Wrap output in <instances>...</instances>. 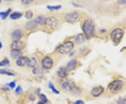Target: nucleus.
<instances>
[{
  "instance_id": "obj_37",
  "label": "nucleus",
  "mask_w": 126,
  "mask_h": 104,
  "mask_svg": "<svg viewBox=\"0 0 126 104\" xmlns=\"http://www.w3.org/2000/svg\"><path fill=\"white\" fill-rule=\"evenodd\" d=\"M7 1H11V0H7Z\"/></svg>"
},
{
  "instance_id": "obj_22",
  "label": "nucleus",
  "mask_w": 126,
  "mask_h": 104,
  "mask_svg": "<svg viewBox=\"0 0 126 104\" xmlns=\"http://www.w3.org/2000/svg\"><path fill=\"white\" fill-rule=\"evenodd\" d=\"M10 11H11V9H9L7 11H5V12H1V13H0V16H1V18H2V19H5V18H6V17L9 15Z\"/></svg>"
},
{
  "instance_id": "obj_3",
  "label": "nucleus",
  "mask_w": 126,
  "mask_h": 104,
  "mask_svg": "<svg viewBox=\"0 0 126 104\" xmlns=\"http://www.w3.org/2000/svg\"><path fill=\"white\" fill-rule=\"evenodd\" d=\"M74 43L72 41H67L64 44L59 46L57 49L58 52L60 54H67L69 52L74 48Z\"/></svg>"
},
{
  "instance_id": "obj_18",
  "label": "nucleus",
  "mask_w": 126,
  "mask_h": 104,
  "mask_svg": "<svg viewBox=\"0 0 126 104\" xmlns=\"http://www.w3.org/2000/svg\"><path fill=\"white\" fill-rule=\"evenodd\" d=\"M36 23L37 24H39V25H45L46 21V18H44V16H39L37 19L36 20Z\"/></svg>"
},
{
  "instance_id": "obj_20",
  "label": "nucleus",
  "mask_w": 126,
  "mask_h": 104,
  "mask_svg": "<svg viewBox=\"0 0 126 104\" xmlns=\"http://www.w3.org/2000/svg\"><path fill=\"white\" fill-rule=\"evenodd\" d=\"M0 74H2V75H6V76H15L14 73L9 72L8 71H6V70H0Z\"/></svg>"
},
{
  "instance_id": "obj_36",
  "label": "nucleus",
  "mask_w": 126,
  "mask_h": 104,
  "mask_svg": "<svg viewBox=\"0 0 126 104\" xmlns=\"http://www.w3.org/2000/svg\"><path fill=\"white\" fill-rule=\"evenodd\" d=\"M1 0H0V3H1Z\"/></svg>"
},
{
  "instance_id": "obj_31",
  "label": "nucleus",
  "mask_w": 126,
  "mask_h": 104,
  "mask_svg": "<svg viewBox=\"0 0 126 104\" xmlns=\"http://www.w3.org/2000/svg\"><path fill=\"white\" fill-rule=\"evenodd\" d=\"M16 92L17 93V94H20L22 92H23V90H22V88H21V87L20 86H18L17 87V89L16 90Z\"/></svg>"
},
{
  "instance_id": "obj_21",
  "label": "nucleus",
  "mask_w": 126,
  "mask_h": 104,
  "mask_svg": "<svg viewBox=\"0 0 126 104\" xmlns=\"http://www.w3.org/2000/svg\"><path fill=\"white\" fill-rule=\"evenodd\" d=\"M36 64V60L35 59H31L30 60L29 63L27 64V66L30 68H32L34 66H35V65Z\"/></svg>"
},
{
  "instance_id": "obj_5",
  "label": "nucleus",
  "mask_w": 126,
  "mask_h": 104,
  "mask_svg": "<svg viewBox=\"0 0 126 104\" xmlns=\"http://www.w3.org/2000/svg\"><path fill=\"white\" fill-rule=\"evenodd\" d=\"M123 36V29H119V28L114 29L111 34V39L115 42H118L121 41Z\"/></svg>"
},
{
  "instance_id": "obj_13",
  "label": "nucleus",
  "mask_w": 126,
  "mask_h": 104,
  "mask_svg": "<svg viewBox=\"0 0 126 104\" xmlns=\"http://www.w3.org/2000/svg\"><path fill=\"white\" fill-rule=\"evenodd\" d=\"M67 68H64V67L60 68L58 70V76L60 78H66L67 76Z\"/></svg>"
},
{
  "instance_id": "obj_27",
  "label": "nucleus",
  "mask_w": 126,
  "mask_h": 104,
  "mask_svg": "<svg viewBox=\"0 0 126 104\" xmlns=\"http://www.w3.org/2000/svg\"><path fill=\"white\" fill-rule=\"evenodd\" d=\"M118 104H126V98H121L118 100Z\"/></svg>"
},
{
  "instance_id": "obj_30",
  "label": "nucleus",
  "mask_w": 126,
  "mask_h": 104,
  "mask_svg": "<svg viewBox=\"0 0 126 104\" xmlns=\"http://www.w3.org/2000/svg\"><path fill=\"white\" fill-rule=\"evenodd\" d=\"M41 99L42 100V101L44 102V103H46L47 101H48V99H47V98H46V96L44 94H41Z\"/></svg>"
},
{
  "instance_id": "obj_1",
  "label": "nucleus",
  "mask_w": 126,
  "mask_h": 104,
  "mask_svg": "<svg viewBox=\"0 0 126 104\" xmlns=\"http://www.w3.org/2000/svg\"><path fill=\"white\" fill-rule=\"evenodd\" d=\"M94 25L93 22L90 20H86L83 25V31L87 38L93 37L94 34Z\"/></svg>"
},
{
  "instance_id": "obj_8",
  "label": "nucleus",
  "mask_w": 126,
  "mask_h": 104,
  "mask_svg": "<svg viewBox=\"0 0 126 104\" xmlns=\"http://www.w3.org/2000/svg\"><path fill=\"white\" fill-rule=\"evenodd\" d=\"M104 91V89L103 87H95L91 91V94L94 97H97L103 93Z\"/></svg>"
},
{
  "instance_id": "obj_23",
  "label": "nucleus",
  "mask_w": 126,
  "mask_h": 104,
  "mask_svg": "<svg viewBox=\"0 0 126 104\" xmlns=\"http://www.w3.org/2000/svg\"><path fill=\"white\" fill-rule=\"evenodd\" d=\"M49 87L50 89L51 90L53 91L54 93H55V94H60V91H59L58 90H57L56 89H55V87H54V85H53V83H51V82H50L49 83Z\"/></svg>"
},
{
  "instance_id": "obj_6",
  "label": "nucleus",
  "mask_w": 126,
  "mask_h": 104,
  "mask_svg": "<svg viewBox=\"0 0 126 104\" xmlns=\"http://www.w3.org/2000/svg\"><path fill=\"white\" fill-rule=\"evenodd\" d=\"M53 61L49 57H46L41 61V65L44 69H50L52 68Z\"/></svg>"
},
{
  "instance_id": "obj_28",
  "label": "nucleus",
  "mask_w": 126,
  "mask_h": 104,
  "mask_svg": "<svg viewBox=\"0 0 126 104\" xmlns=\"http://www.w3.org/2000/svg\"><path fill=\"white\" fill-rule=\"evenodd\" d=\"M61 8V6H48V9L50 10H59Z\"/></svg>"
},
{
  "instance_id": "obj_2",
  "label": "nucleus",
  "mask_w": 126,
  "mask_h": 104,
  "mask_svg": "<svg viewBox=\"0 0 126 104\" xmlns=\"http://www.w3.org/2000/svg\"><path fill=\"white\" fill-rule=\"evenodd\" d=\"M123 87V81L121 80H116L109 85V90L112 93H117Z\"/></svg>"
},
{
  "instance_id": "obj_24",
  "label": "nucleus",
  "mask_w": 126,
  "mask_h": 104,
  "mask_svg": "<svg viewBox=\"0 0 126 104\" xmlns=\"http://www.w3.org/2000/svg\"><path fill=\"white\" fill-rule=\"evenodd\" d=\"M9 64H10V62H9V59H5L3 61L0 62V66H5L9 65Z\"/></svg>"
},
{
  "instance_id": "obj_19",
  "label": "nucleus",
  "mask_w": 126,
  "mask_h": 104,
  "mask_svg": "<svg viewBox=\"0 0 126 104\" xmlns=\"http://www.w3.org/2000/svg\"><path fill=\"white\" fill-rule=\"evenodd\" d=\"M21 17H22V13H18V12H15V13L11 14V18L13 20H16V19H18Z\"/></svg>"
},
{
  "instance_id": "obj_17",
  "label": "nucleus",
  "mask_w": 126,
  "mask_h": 104,
  "mask_svg": "<svg viewBox=\"0 0 126 104\" xmlns=\"http://www.w3.org/2000/svg\"><path fill=\"white\" fill-rule=\"evenodd\" d=\"M75 41H76V43L79 44V43H83L84 41H86V38L84 37V36L83 34H79V35H78L77 36Z\"/></svg>"
},
{
  "instance_id": "obj_9",
  "label": "nucleus",
  "mask_w": 126,
  "mask_h": 104,
  "mask_svg": "<svg viewBox=\"0 0 126 104\" xmlns=\"http://www.w3.org/2000/svg\"><path fill=\"white\" fill-rule=\"evenodd\" d=\"M58 24V20L55 18H49L46 19L45 25L50 28H54Z\"/></svg>"
},
{
  "instance_id": "obj_10",
  "label": "nucleus",
  "mask_w": 126,
  "mask_h": 104,
  "mask_svg": "<svg viewBox=\"0 0 126 104\" xmlns=\"http://www.w3.org/2000/svg\"><path fill=\"white\" fill-rule=\"evenodd\" d=\"M30 59H29L27 57H21L19 59H17L16 61V64L19 66H24L28 64L29 62Z\"/></svg>"
},
{
  "instance_id": "obj_26",
  "label": "nucleus",
  "mask_w": 126,
  "mask_h": 104,
  "mask_svg": "<svg viewBox=\"0 0 126 104\" xmlns=\"http://www.w3.org/2000/svg\"><path fill=\"white\" fill-rule=\"evenodd\" d=\"M25 17L27 18V19H31L32 17H33V13L31 11H28L25 13Z\"/></svg>"
},
{
  "instance_id": "obj_34",
  "label": "nucleus",
  "mask_w": 126,
  "mask_h": 104,
  "mask_svg": "<svg viewBox=\"0 0 126 104\" xmlns=\"http://www.w3.org/2000/svg\"><path fill=\"white\" fill-rule=\"evenodd\" d=\"M74 104H84V102L83 101H81V100H79V101H76L74 103Z\"/></svg>"
},
{
  "instance_id": "obj_15",
  "label": "nucleus",
  "mask_w": 126,
  "mask_h": 104,
  "mask_svg": "<svg viewBox=\"0 0 126 104\" xmlns=\"http://www.w3.org/2000/svg\"><path fill=\"white\" fill-rule=\"evenodd\" d=\"M36 25H37V23L36 20H30L26 24L25 28L27 30H32V29H34L36 27Z\"/></svg>"
},
{
  "instance_id": "obj_12",
  "label": "nucleus",
  "mask_w": 126,
  "mask_h": 104,
  "mask_svg": "<svg viewBox=\"0 0 126 104\" xmlns=\"http://www.w3.org/2000/svg\"><path fill=\"white\" fill-rule=\"evenodd\" d=\"M21 37H22V32L20 29L15 30L12 34V39L14 41H20Z\"/></svg>"
},
{
  "instance_id": "obj_7",
  "label": "nucleus",
  "mask_w": 126,
  "mask_h": 104,
  "mask_svg": "<svg viewBox=\"0 0 126 104\" xmlns=\"http://www.w3.org/2000/svg\"><path fill=\"white\" fill-rule=\"evenodd\" d=\"M79 17H80V14L78 12H72L70 13L67 14L65 16V19L67 21L69 22V23H73L78 20Z\"/></svg>"
},
{
  "instance_id": "obj_16",
  "label": "nucleus",
  "mask_w": 126,
  "mask_h": 104,
  "mask_svg": "<svg viewBox=\"0 0 126 104\" xmlns=\"http://www.w3.org/2000/svg\"><path fill=\"white\" fill-rule=\"evenodd\" d=\"M11 55L14 59H19L20 57H22V53L20 50H12Z\"/></svg>"
},
{
  "instance_id": "obj_25",
  "label": "nucleus",
  "mask_w": 126,
  "mask_h": 104,
  "mask_svg": "<svg viewBox=\"0 0 126 104\" xmlns=\"http://www.w3.org/2000/svg\"><path fill=\"white\" fill-rule=\"evenodd\" d=\"M33 73L35 75H41V74H42V70L39 68H36L33 70Z\"/></svg>"
},
{
  "instance_id": "obj_35",
  "label": "nucleus",
  "mask_w": 126,
  "mask_h": 104,
  "mask_svg": "<svg viewBox=\"0 0 126 104\" xmlns=\"http://www.w3.org/2000/svg\"><path fill=\"white\" fill-rule=\"evenodd\" d=\"M2 46H3V45H2V43H1L0 42V49H1V48H2Z\"/></svg>"
},
{
  "instance_id": "obj_29",
  "label": "nucleus",
  "mask_w": 126,
  "mask_h": 104,
  "mask_svg": "<svg viewBox=\"0 0 126 104\" xmlns=\"http://www.w3.org/2000/svg\"><path fill=\"white\" fill-rule=\"evenodd\" d=\"M34 0H21V1H22V3H23V4H30L32 3V1H33Z\"/></svg>"
},
{
  "instance_id": "obj_4",
  "label": "nucleus",
  "mask_w": 126,
  "mask_h": 104,
  "mask_svg": "<svg viewBox=\"0 0 126 104\" xmlns=\"http://www.w3.org/2000/svg\"><path fill=\"white\" fill-rule=\"evenodd\" d=\"M63 89L67 92H70L74 94H79L81 92V91L79 90V89L77 87L74 86L73 84L69 82H65L63 83Z\"/></svg>"
},
{
  "instance_id": "obj_32",
  "label": "nucleus",
  "mask_w": 126,
  "mask_h": 104,
  "mask_svg": "<svg viewBox=\"0 0 126 104\" xmlns=\"http://www.w3.org/2000/svg\"><path fill=\"white\" fill-rule=\"evenodd\" d=\"M8 86H9L10 88H11V89H14V87H16V82H15V81L11 82H10V83L8 84Z\"/></svg>"
},
{
  "instance_id": "obj_33",
  "label": "nucleus",
  "mask_w": 126,
  "mask_h": 104,
  "mask_svg": "<svg viewBox=\"0 0 126 104\" xmlns=\"http://www.w3.org/2000/svg\"><path fill=\"white\" fill-rule=\"evenodd\" d=\"M118 3L121 4H126V0H118Z\"/></svg>"
},
{
  "instance_id": "obj_11",
  "label": "nucleus",
  "mask_w": 126,
  "mask_h": 104,
  "mask_svg": "<svg viewBox=\"0 0 126 104\" xmlns=\"http://www.w3.org/2000/svg\"><path fill=\"white\" fill-rule=\"evenodd\" d=\"M12 50H21L24 47L23 42L18 41H14L12 43V44L11 45Z\"/></svg>"
},
{
  "instance_id": "obj_14",
  "label": "nucleus",
  "mask_w": 126,
  "mask_h": 104,
  "mask_svg": "<svg viewBox=\"0 0 126 104\" xmlns=\"http://www.w3.org/2000/svg\"><path fill=\"white\" fill-rule=\"evenodd\" d=\"M77 66V61L76 59H72L70 62H69V63L67 65V68L69 71H73Z\"/></svg>"
}]
</instances>
